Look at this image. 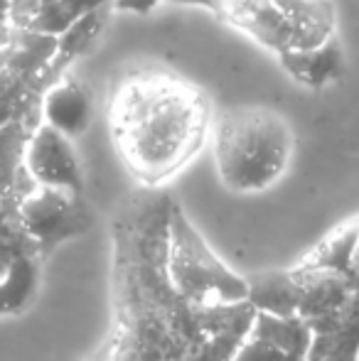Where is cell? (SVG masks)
Returning a JSON list of instances; mask_svg holds the SVG:
<instances>
[{"label":"cell","mask_w":359,"mask_h":361,"mask_svg":"<svg viewBox=\"0 0 359 361\" xmlns=\"http://www.w3.org/2000/svg\"><path fill=\"white\" fill-rule=\"evenodd\" d=\"M106 116L123 165L148 187L180 175L214 130L205 89L160 67H138L118 76Z\"/></svg>","instance_id":"1"},{"label":"cell","mask_w":359,"mask_h":361,"mask_svg":"<svg viewBox=\"0 0 359 361\" xmlns=\"http://www.w3.org/2000/svg\"><path fill=\"white\" fill-rule=\"evenodd\" d=\"M214 167L236 195H259L288 172L296 135L286 116L266 106H239L214 118Z\"/></svg>","instance_id":"2"},{"label":"cell","mask_w":359,"mask_h":361,"mask_svg":"<svg viewBox=\"0 0 359 361\" xmlns=\"http://www.w3.org/2000/svg\"><path fill=\"white\" fill-rule=\"evenodd\" d=\"M165 238L170 251V278L182 298L200 307L241 305L249 300V281L214 256L200 231L175 204L170 207Z\"/></svg>","instance_id":"3"},{"label":"cell","mask_w":359,"mask_h":361,"mask_svg":"<svg viewBox=\"0 0 359 361\" xmlns=\"http://www.w3.org/2000/svg\"><path fill=\"white\" fill-rule=\"evenodd\" d=\"M23 170L28 172L30 182L42 190L67 192L77 197L84 190L82 165L72 138L49 128L47 123H37V128L25 140Z\"/></svg>","instance_id":"4"},{"label":"cell","mask_w":359,"mask_h":361,"mask_svg":"<svg viewBox=\"0 0 359 361\" xmlns=\"http://www.w3.org/2000/svg\"><path fill=\"white\" fill-rule=\"evenodd\" d=\"M15 216L25 236L35 241V246H47V243L52 246L79 231L82 209L77 195L32 187L18 200Z\"/></svg>","instance_id":"5"},{"label":"cell","mask_w":359,"mask_h":361,"mask_svg":"<svg viewBox=\"0 0 359 361\" xmlns=\"http://www.w3.org/2000/svg\"><path fill=\"white\" fill-rule=\"evenodd\" d=\"M42 123L59 130L67 138H79L94 118V96L84 81L74 76H57L42 96Z\"/></svg>","instance_id":"6"},{"label":"cell","mask_w":359,"mask_h":361,"mask_svg":"<svg viewBox=\"0 0 359 361\" xmlns=\"http://www.w3.org/2000/svg\"><path fill=\"white\" fill-rule=\"evenodd\" d=\"M286 18L298 52L317 49L337 37V8L332 0H271Z\"/></svg>","instance_id":"7"},{"label":"cell","mask_w":359,"mask_h":361,"mask_svg":"<svg viewBox=\"0 0 359 361\" xmlns=\"http://www.w3.org/2000/svg\"><path fill=\"white\" fill-rule=\"evenodd\" d=\"M278 64L293 81H298L305 89L317 91L345 74V49L340 44V37H335L322 47L308 49V52L291 49L278 57Z\"/></svg>","instance_id":"8"},{"label":"cell","mask_w":359,"mask_h":361,"mask_svg":"<svg viewBox=\"0 0 359 361\" xmlns=\"http://www.w3.org/2000/svg\"><path fill=\"white\" fill-rule=\"evenodd\" d=\"M249 334L269 342L288 361H308L312 342H315L310 324L298 317V314L296 317H276V314L256 312Z\"/></svg>","instance_id":"9"},{"label":"cell","mask_w":359,"mask_h":361,"mask_svg":"<svg viewBox=\"0 0 359 361\" xmlns=\"http://www.w3.org/2000/svg\"><path fill=\"white\" fill-rule=\"evenodd\" d=\"M298 278L293 271L261 273L249 281V300L254 312L296 317L298 314Z\"/></svg>","instance_id":"10"},{"label":"cell","mask_w":359,"mask_h":361,"mask_svg":"<svg viewBox=\"0 0 359 361\" xmlns=\"http://www.w3.org/2000/svg\"><path fill=\"white\" fill-rule=\"evenodd\" d=\"M359 243V219H352L345 226L335 228L305 261L300 268H310V271H332L347 276L359 283V273L355 271V253Z\"/></svg>","instance_id":"11"},{"label":"cell","mask_w":359,"mask_h":361,"mask_svg":"<svg viewBox=\"0 0 359 361\" xmlns=\"http://www.w3.org/2000/svg\"><path fill=\"white\" fill-rule=\"evenodd\" d=\"M114 13V5H106V8H96L87 13L84 18H79L67 32H62L57 39H54V54L49 67L54 72H62L77 57H82L84 52L96 42V37L101 35V30L106 27V20Z\"/></svg>","instance_id":"12"},{"label":"cell","mask_w":359,"mask_h":361,"mask_svg":"<svg viewBox=\"0 0 359 361\" xmlns=\"http://www.w3.org/2000/svg\"><path fill=\"white\" fill-rule=\"evenodd\" d=\"M231 361H288V359L283 357L276 347H271L269 342H264V339H256V337H251V334H249V337H246L244 342L236 347Z\"/></svg>","instance_id":"13"},{"label":"cell","mask_w":359,"mask_h":361,"mask_svg":"<svg viewBox=\"0 0 359 361\" xmlns=\"http://www.w3.org/2000/svg\"><path fill=\"white\" fill-rule=\"evenodd\" d=\"M165 3H180V5H200V8L214 10V0H114V10L118 13H135L148 15L150 10L160 8Z\"/></svg>","instance_id":"14"},{"label":"cell","mask_w":359,"mask_h":361,"mask_svg":"<svg viewBox=\"0 0 359 361\" xmlns=\"http://www.w3.org/2000/svg\"><path fill=\"white\" fill-rule=\"evenodd\" d=\"M8 13H10V0H0V27H3V23H8Z\"/></svg>","instance_id":"15"},{"label":"cell","mask_w":359,"mask_h":361,"mask_svg":"<svg viewBox=\"0 0 359 361\" xmlns=\"http://www.w3.org/2000/svg\"><path fill=\"white\" fill-rule=\"evenodd\" d=\"M104 3H109V5H114V0H104Z\"/></svg>","instance_id":"16"}]
</instances>
